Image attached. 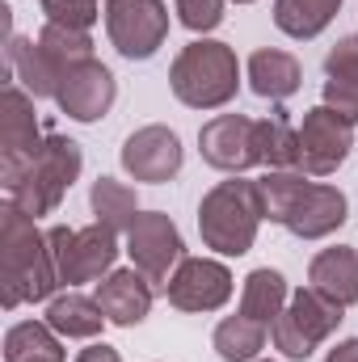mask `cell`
<instances>
[{
	"mask_svg": "<svg viewBox=\"0 0 358 362\" xmlns=\"http://www.w3.org/2000/svg\"><path fill=\"white\" fill-rule=\"evenodd\" d=\"M59 286L47 232H38L34 215L4 202L0 211V303L13 312L17 303H42Z\"/></svg>",
	"mask_w": 358,
	"mask_h": 362,
	"instance_id": "6da1fadb",
	"label": "cell"
},
{
	"mask_svg": "<svg viewBox=\"0 0 358 362\" xmlns=\"http://www.w3.org/2000/svg\"><path fill=\"white\" fill-rule=\"evenodd\" d=\"M258 185H262L266 219L282 223L299 240H325L350 219V202L337 185L308 181V173L299 169H270Z\"/></svg>",
	"mask_w": 358,
	"mask_h": 362,
	"instance_id": "7a4b0ae2",
	"label": "cell"
},
{
	"mask_svg": "<svg viewBox=\"0 0 358 362\" xmlns=\"http://www.w3.org/2000/svg\"><path fill=\"white\" fill-rule=\"evenodd\" d=\"M85 59H93L89 34L47 21L34 42L8 38V76H4V85H21L30 97H55L64 76Z\"/></svg>",
	"mask_w": 358,
	"mask_h": 362,
	"instance_id": "3957f363",
	"label": "cell"
},
{
	"mask_svg": "<svg viewBox=\"0 0 358 362\" xmlns=\"http://www.w3.org/2000/svg\"><path fill=\"white\" fill-rule=\"evenodd\" d=\"M266 219L262 185L245 177L219 181L215 189L202 194L198 202V232L202 245L215 249L219 257H245L258 240V228Z\"/></svg>",
	"mask_w": 358,
	"mask_h": 362,
	"instance_id": "277c9868",
	"label": "cell"
},
{
	"mask_svg": "<svg viewBox=\"0 0 358 362\" xmlns=\"http://www.w3.org/2000/svg\"><path fill=\"white\" fill-rule=\"evenodd\" d=\"M169 85L173 97L190 110H219L228 105L241 89V64L236 51L228 42L215 38H198L190 47H181V55L169 68Z\"/></svg>",
	"mask_w": 358,
	"mask_h": 362,
	"instance_id": "5b68a950",
	"label": "cell"
},
{
	"mask_svg": "<svg viewBox=\"0 0 358 362\" xmlns=\"http://www.w3.org/2000/svg\"><path fill=\"white\" fill-rule=\"evenodd\" d=\"M81 165H85V156H81V144L76 139L47 135L42 152L30 160V169L13 181V185H4V194H8L13 206H21L34 219L38 215H51V211H59V202L72 189V181L81 177Z\"/></svg>",
	"mask_w": 358,
	"mask_h": 362,
	"instance_id": "8992f818",
	"label": "cell"
},
{
	"mask_svg": "<svg viewBox=\"0 0 358 362\" xmlns=\"http://www.w3.org/2000/svg\"><path fill=\"white\" fill-rule=\"evenodd\" d=\"M346 308L333 303L329 295H321L316 286H299L287 303V312L270 325V337H274V350L291 362L312 358V350L342 325Z\"/></svg>",
	"mask_w": 358,
	"mask_h": 362,
	"instance_id": "52a82bcc",
	"label": "cell"
},
{
	"mask_svg": "<svg viewBox=\"0 0 358 362\" xmlns=\"http://www.w3.org/2000/svg\"><path fill=\"white\" fill-rule=\"evenodd\" d=\"M51 257L64 286L76 282H97L114 270L118 262V232L105 223H89V228H51Z\"/></svg>",
	"mask_w": 358,
	"mask_h": 362,
	"instance_id": "ba28073f",
	"label": "cell"
},
{
	"mask_svg": "<svg viewBox=\"0 0 358 362\" xmlns=\"http://www.w3.org/2000/svg\"><path fill=\"white\" fill-rule=\"evenodd\" d=\"M105 34L122 59H152L169 38L165 0H105Z\"/></svg>",
	"mask_w": 358,
	"mask_h": 362,
	"instance_id": "9c48e42d",
	"label": "cell"
},
{
	"mask_svg": "<svg viewBox=\"0 0 358 362\" xmlns=\"http://www.w3.org/2000/svg\"><path fill=\"white\" fill-rule=\"evenodd\" d=\"M47 135L38 131L34 97L21 85H4L0 93V181L13 185L30 169V160L42 152Z\"/></svg>",
	"mask_w": 358,
	"mask_h": 362,
	"instance_id": "30bf717a",
	"label": "cell"
},
{
	"mask_svg": "<svg viewBox=\"0 0 358 362\" xmlns=\"http://www.w3.org/2000/svg\"><path fill=\"white\" fill-rule=\"evenodd\" d=\"M127 253H131V266L152 286H169L173 270L185 257V245H181L178 223L165 211H139V219L127 232Z\"/></svg>",
	"mask_w": 358,
	"mask_h": 362,
	"instance_id": "8fae6325",
	"label": "cell"
},
{
	"mask_svg": "<svg viewBox=\"0 0 358 362\" xmlns=\"http://www.w3.org/2000/svg\"><path fill=\"white\" fill-rule=\"evenodd\" d=\"M350 148H354V122L350 118H342L325 101L304 114V127H299V173L329 177V173L342 169Z\"/></svg>",
	"mask_w": 358,
	"mask_h": 362,
	"instance_id": "7c38bea8",
	"label": "cell"
},
{
	"mask_svg": "<svg viewBox=\"0 0 358 362\" xmlns=\"http://www.w3.org/2000/svg\"><path fill=\"white\" fill-rule=\"evenodd\" d=\"M198 152L219 173H245L258 165V122L245 114H215L198 131Z\"/></svg>",
	"mask_w": 358,
	"mask_h": 362,
	"instance_id": "4fadbf2b",
	"label": "cell"
},
{
	"mask_svg": "<svg viewBox=\"0 0 358 362\" xmlns=\"http://www.w3.org/2000/svg\"><path fill=\"white\" fill-rule=\"evenodd\" d=\"M165 295L178 312H219L232 299V270L215 257H181Z\"/></svg>",
	"mask_w": 358,
	"mask_h": 362,
	"instance_id": "5bb4252c",
	"label": "cell"
},
{
	"mask_svg": "<svg viewBox=\"0 0 358 362\" xmlns=\"http://www.w3.org/2000/svg\"><path fill=\"white\" fill-rule=\"evenodd\" d=\"M118 160H122V169L135 181H152V185L173 181L181 173V139H178V131H169L161 122L139 127V131L127 135Z\"/></svg>",
	"mask_w": 358,
	"mask_h": 362,
	"instance_id": "9a60e30c",
	"label": "cell"
},
{
	"mask_svg": "<svg viewBox=\"0 0 358 362\" xmlns=\"http://www.w3.org/2000/svg\"><path fill=\"white\" fill-rule=\"evenodd\" d=\"M114 97H118L114 72H110L101 59L76 64V68L64 76L59 93H55L59 110H64L68 118H76V122H97V118H105L110 105H114Z\"/></svg>",
	"mask_w": 358,
	"mask_h": 362,
	"instance_id": "2e32d148",
	"label": "cell"
},
{
	"mask_svg": "<svg viewBox=\"0 0 358 362\" xmlns=\"http://www.w3.org/2000/svg\"><path fill=\"white\" fill-rule=\"evenodd\" d=\"M93 299L101 303V312H105L110 325L131 329V325H139L152 312V282L135 270V266L131 270H110L97 282V295Z\"/></svg>",
	"mask_w": 358,
	"mask_h": 362,
	"instance_id": "e0dca14e",
	"label": "cell"
},
{
	"mask_svg": "<svg viewBox=\"0 0 358 362\" xmlns=\"http://www.w3.org/2000/svg\"><path fill=\"white\" fill-rule=\"evenodd\" d=\"M304 85V68L291 51H278V47H262L249 55V89L258 97H270V101H287L295 97Z\"/></svg>",
	"mask_w": 358,
	"mask_h": 362,
	"instance_id": "ac0fdd59",
	"label": "cell"
},
{
	"mask_svg": "<svg viewBox=\"0 0 358 362\" xmlns=\"http://www.w3.org/2000/svg\"><path fill=\"white\" fill-rule=\"evenodd\" d=\"M325 105L358 122V34L325 55Z\"/></svg>",
	"mask_w": 358,
	"mask_h": 362,
	"instance_id": "d6986e66",
	"label": "cell"
},
{
	"mask_svg": "<svg viewBox=\"0 0 358 362\" xmlns=\"http://www.w3.org/2000/svg\"><path fill=\"white\" fill-rule=\"evenodd\" d=\"M308 282H312L321 295H329L333 303L354 308L358 303V253L354 249H342V245L316 253L312 266H308Z\"/></svg>",
	"mask_w": 358,
	"mask_h": 362,
	"instance_id": "ffe728a7",
	"label": "cell"
},
{
	"mask_svg": "<svg viewBox=\"0 0 358 362\" xmlns=\"http://www.w3.org/2000/svg\"><path fill=\"white\" fill-rule=\"evenodd\" d=\"M47 325H51L59 337H81V341H89V337L101 333L105 312H101L97 299L68 291V295H55V299L47 303Z\"/></svg>",
	"mask_w": 358,
	"mask_h": 362,
	"instance_id": "44dd1931",
	"label": "cell"
},
{
	"mask_svg": "<svg viewBox=\"0 0 358 362\" xmlns=\"http://www.w3.org/2000/svg\"><path fill=\"white\" fill-rule=\"evenodd\" d=\"M342 0H274V25L287 38H316L329 30V21L337 17Z\"/></svg>",
	"mask_w": 358,
	"mask_h": 362,
	"instance_id": "7402d4cb",
	"label": "cell"
},
{
	"mask_svg": "<svg viewBox=\"0 0 358 362\" xmlns=\"http://www.w3.org/2000/svg\"><path fill=\"white\" fill-rule=\"evenodd\" d=\"M287 303H291V295H287V278L278 270H253L245 278V286H241V312L245 316H253V320H262V325H274L282 312H287Z\"/></svg>",
	"mask_w": 358,
	"mask_h": 362,
	"instance_id": "603a6c76",
	"label": "cell"
},
{
	"mask_svg": "<svg viewBox=\"0 0 358 362\" xmlns=\"http://www.w3.org/2000/svg\"><path fill=\"white\" fill-rule=\"evenodd\" d=\"M4 362H64L59 333L47 320H21L4 333Z\"/></svg>",
	"mask_w": 358,
	"mask_h": 362,
	"instance_id": "cb8c5ba5",
	"label": "cell"
},
{
	"mask_svg": "<svg viewBox=\"0 0 358 362\" xmlns=\"http://www.w3.org/2000/svg\"><path fill=\"white\" fill-rule=\"evenodd\" d=\"M266 337H270V325L236 312V316L215 325V354L224 362H253L266 350Z\"/></svg>",
	"mask_w": 358,
	"mask_h": 362,
	"instance_id": "d4e9b609",
	"label": "cell"
},
{
	"mask_svg": "<svg viewBox=\"0 0 358 362\" xmlns=\"http://www.w3.org/2000/svg\"><path fill=\"white\" fill-rule=\"evenodd\" d=\"M258 165H266V169H299V131L291 127L282 105L258 122Z\"/></svg>",
	"mask_w": 358,
	"mask_h": 362,
	"instance_id": "484cf974",
	"label": "cell"
},
{
	"mask_svg": "<svg viewBox=\"0 0 358 362\" xmlns=\"http://www.w3.org/2000/svg\"><path fill=\"white\" fill-rule=\"evenodd\" d=\"M89 202H93L97 223H105V228H114V232H131V223L139 219V198H135V189L122 185V181H114V177L93 181Z\"/></svg>",
	"mask_w": 358,
	"mask_h": 362,
	"instance_id": "4316f807",
	"label": "cell"
},
{
	"mask_svg": "<svg viewBox=\"0 0 358 362\" xmlns=\"http://www.w3.org/2000/svg\"><path fill=\"white\" fill-rule=\"evenodd\" d=\"M42 13L51 25H64V30H85L97 21V0H42Z\"/></svg>",
	"mask_w": 358,
	"mask_h": 362,
	"instance_id": "83f0119b",
	"label": "cell"
},
{
	"mask_svg": "<svg viewBox=\"0 0 358 362\" xmlns=\"http://www.w3.org/2000/svg\"><path fill=\"white\" fill-rule=\"evenodd\" d=\"M178 21L194 34H211L224 21V0H173Z\"/></svg>",
	"mask_w": 358,
	"mask_h": 362,
	"instance_id": "f1b7e54d",
	"label": "cell"
},
{
	"mask_svg": "<svg viewBox=\"0 0 358 362\" xmlns=\"http://www.w3.org/2000/svg\"><path fill=\"white\" fill-rule=\"evenodd\" d=\"M76 362H122V354L114 350V346H105V341H97L89 350H81V358Z\"/></svg>",
	"mask_w": 358,
	"mask_h": 362,
	"instance_id": "f546056e",
	"label": "cell"
},
{
	"mask_svg": "<svg viewBox=\"0 0 358 362\" xmlns=\"http://www.w3.org/2000/svg\"><path fill=\"white\" fill-rule=\"evenodd\" d=\"M325 362H358V337H346V341H337L333 350H329V358Z\"/></svg>",
	"mask_w": 358,
	"mask_h": 362,
	"instance_id": "4dcf8cb0",
	"label": "cell"
},
{
	"mask_svg": "<svg viewBox=\"0 0 358 362\" xmlns=\"http://www.w3.org/2000/svg\"><path fill=\"white\" fill-rule=\"evenodd\" d=\"M236 4H253V0H236Z\"/></svg>",
	"mask_w": 358,
	"mask_h": 362,
	"instance_id": "1f68e13d",
	"label": "cell"
}]
</instances>
